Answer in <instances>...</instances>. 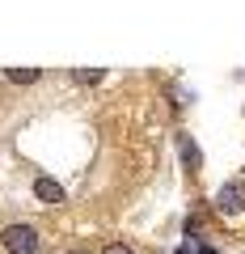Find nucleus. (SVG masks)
Masks as SVG:
<instances>
[{"label": "nucleus", "instance_id": "obj_4", "mask_svg": "<svg viewBox=\"0 0 245 254\" xmlns=\"http://www.w3.org/2000/svg\"><path fill=\"white\" fill-rule=\"evenodd\" d=\"M178 148H182V161L191 165V170H199V165H203V153H199V144H195L191 136H178Z\"/></svg>", "mask_w": 245, "mask_h": 254}, {"label": "nucleus", "instance_id": "obj_5", "mask_svg": "<svg viewBox=\"0 0 245 254\" xmlns=\"http://www.w3.org/2000/svg\"><path fill=\"white\" fill-rule=\"evenodd\" d=\"M4 76H9V81H17V85H34L43 72H38V68H4Z\"/></svg>", "mask_w": 245, "mask_h": 254}, {"label": "nucleus", "instance_id": "obj_7", "mask_svg": "<svg viewBox=\"0 0 245 254\" xmlns=\"http://www.w3.org/2000/svg\"><path fill=\"white\" fill-rule=\"evenodd\" d=\"M101 254H136V250H131V246H123V242H110Z\"/></svg>", "mask_w": 245, "mask_h": 254}, {"label": "nucleus", "instance_id": "obj_2", "mask_svg": "<svg viewBox=\"0 0 245 254\" xmlns=\"http://www.w3.org/2000/svg\"><path fill=\"white\" fill-rule=\"evenodd\" d=\"M216 208L220 212H245V178H233L216 190Z\"/></svg>", "mask_w": 245, "mask_h": 254}, {"label": "nucleus", "instance_id": "obj_3", "mask_svg": "<svg viewBox=\"0 0 245 254\" xmlns=\"http://www.w3.org/2000/svg\"><path fill=\"white\" fill-rule=\"evenodd\" d=\"M34 195L43 203H64V187H59L55 178H34Z\"/></svg>", "mask_w": 245, "mask_h": 254}, {"label": "nucleus", "instance_id": "obj_1", "mask_svg": "<svg viewBox=\"0 0 245 254\" xmlns=\"http://www.w3.org/2000/svg\"><path fill=\"white\" fill-rule=\"evenodd\" d=\"M0 242H4L9 254H38V246H43L34 225H9L4 233H0Z\"/></svg>", "mask_w": 245, "mask_h": 254}, {"label": "nucleus", "instance_id": "obj_6", "mask_svg": "<svg viewBox=\"0 0 245 254\" xmlns=\"http://www.w3.org/2000/svg\"><path fill=\"white\" fill-rule=\"evenodd\" d=\"M72 76H76V81H85V85H98L101 81V68H76Z\"/></svg>", "mask_w": 245, "mask_h": 254}]
</instances>
